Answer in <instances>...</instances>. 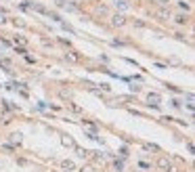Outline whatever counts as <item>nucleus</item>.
<instances>
[{"label": "nucleus", "instance_id": "f257e3e1", "mask_svg": "<svg viewBox=\"0 0 195 172\" xmlns=\"http://www.w3.org/2000/svg\"><path fill=\"white\" fill-rule=\"evenodd\" d=\"M113 23H115V25H122V23H124V19H122V17H115V21H113Z\"/></svg>", "mask_w": 195, "mask_h": 172}]
</instances>
